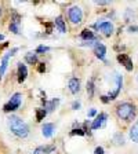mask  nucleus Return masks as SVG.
Instances as JSON below:
<instances>
[{
  "label": "nucleus",
  "mask_w": 138,
  "mask_h": 154,
  "mask_svg": "<svg viewBox=\"0 0 138 154\" xmlns=\"http://www.w3.org/2000/svg\"><path fill=\"white\" fill-rule=\"evenodd\" d=\"M117 61H119V63H122L123 66L126 67V70L127 72H131L133 69H134V65H133V61L131 58L129 57L127 54H117Z\"/></svg>",
  "instance_id": "8"
},
{
  "label": "nucleus",
  "mask_w": 138,
  "mask_h": 154,
  "mask_svg": "<svg viewBox=\"0 0 138 154\" xmlns=\"http://www.w3.org/2000/svg\"><path fill=\"white\" fill-rule=\"evenodd\" d=\"M55 151L54 144H43V146H37L33 150V154H50Z\"/></svg>",
  "instance_id": "12"
},
{
  "label": "nucleus",
  "mask_w": 138,
  "mask_h": 154,
  "mask_svg": "<svg viewBox=\"0 0 138 154\" xmlns=\"http://www.w3.org/2000/svg\"><path fill=\"white\" fill-rule=\"evenodd\" d=\"M135 112H137L135 105H133V103H130V102H123V103H120V105H117V107H116V114H117V117L124 120V121H131V120L134 119Z\"/></svg>",
  "instance_id": "2"
},
{
  "label": "nucleus",
  "mask_w": 138,
  "mask_h": 154,
  "mask_svg": "<svg viewBox=\"0 0 138 154\" xmlns=\"http://www.w3.org/2000/svg\"><path fill=\"white\" fill-rule=\"evenodd\" d=\"M19 48L18 47H14L11 48L10 51H7L6 54L3 55V58H2V61H0V80H2V77L4 76V73H6L7 67H8V62H10V58L13 57L14 54H15L17 51H18Z\"/></svg>",
  "instance_id": "5"
},
{
  "label": "nucleus",
  "mask_w": 138,
  "mask_h": 154,
  "mask_svg": "<svg viewBox=\"0 0 138 154\" xmlns=\"http://www.w3.org/2000/svg\"><path fill=\"white\" fill-rule=\"evenodd\" d=\"M68 18L72 23H80L83 21V11L80 7L73 6L68 10Z\"/></svg>",
  "instance_id": "6"
},
{
  "label": "nucleus",
  "mask_w": 138,
  "mask_h": 154,
  "mask_svg": "<svg viewBox=\"0 0 138 154\" xmlns=\"http://www.w3.org/2000/svg\"><path fill=\"white\" fill-rule=\"evenodd\" d=\"M50 51V47L48 45H44V44H40L37 48H36V54H43V52H48Z\"/></svg>",
  "instance_id": "23"
},
{
  "label": "nucleus",
  "mask_w": 138,
  "mask_h": 154,
  "mask_svg": "<svg viewBox=\"0 0 138 154\" xmlns=\"http://www.w3.org/2000/svg\"><path fill=\"white\" fill-rule=\"evenodd\" d=\"M68 87H69V91H71L73 95H76L79 91H80V80L76 79V77H72L69 83H68Z\"/></svg>",
  "instance_id": "15"
},
{
  "label": "nucleus",
  "mask_w": 138,
  "mask_h": 154,
  "mask_svg": "<svg viewBox=\"0 0 138 154\" xmlns=\"http://www.w3.org/2000/svg\"><path fill=\"white\" fill-rule=\"evenodd\" d=\"M130 139L135 143H138V120L133 124V127L130 128Z\"/></svg>",
  "instance_id": "18"
},
{
  "label": "nucleus",
  "mask_w": 138,
  "mask_h": 154,
  "mask_svg": "<svg viewBox=\"0 0 138 154\" xmlns=\"http://www.w3.org/2000/svg\"><path fill=\"white\" fill-rule=\"evenodd\" d=\"M0 40H4V36L3 35H0Z\"/></svg>",
  "instance_id": "33"
},
{
  "label": "nucleus",
  "mask_w": 138,
  "mask_h": 154,
  "mask_svg": "<svg viewBox=\"0 0 138 154\" xmlns=\"http://www.w3.org/2000/svg\"><path fill=\"white\" fill-rule=\"evenodd\" d=\"M98 43H101L100 40H93V42H84V43H82V45H83V47H95Z\"/></svg>",
  "instance_id": "25"
},
{
  "label": "nucleus",
  "mask_w": 138,
  "mask_h": 154,
  "mask_svg": "<svg viewBox=\"0 0 138 154\" xmlns=\"http://www.w3.org/2000/svg\"><path fill=\"white\" fill-rule=\"evenodd\" d=\"M122 87H123V77L120 76V74L115 73V90H113L112 92H109L108 98H109L111 100L116 99L117 95H119V92H120V90H122Z\"/></svg>",
  "instance_id": "7"
},
{
  "label": "nucleus",
  "mask_w": 138,
  "mask_h": 154,
  "mask_svg": "<svg viewBox=\"0 0 138 154\" xmlns=\"http://www.w3.org/2000/svg\"><path fill=\"white\" fill-rule=\"evenodd\" d=\"M94 154H105V151H104V147H102V146H97L95 150H94Z\"/></svg>",
  "instance_id": "29"
},
{
  "label": "nucleus",
  "mask_w": 138,
  "mask_h": 154,
  "mask_svg": "<svg viewBox=\"0 0 138 154\" xmlns=\"http://www.w3.org/2000/svg\"><path fill=\"white\" fill-rule=\"evenodd\" d=\"M87 117H97V109L91 107V109L87 112Z\"/></svg>",
  "instance_id": "27"
},
{
  "label": "nucleus",
  "mask_w": 138,
  "mask_h": 154,
  "mask_svg": "<svg viewBox=\"0 0 138 154\" xmlns=\"http://www.w3.org/2000/svg\"><path fill=\"white\" fill-rule=\"evenodd\" d=\"M101 100H102L104 103H109L111 102V99L108 98V95H102V96H101Z\"/></svg>",
  "instance_id": "32"
},
{
  "label": "nucleus",
  "mask_w": 138,
  "mask_h": 154,
  "mask_svg": "<svg viewBox=\"0 0 138 154\" xmlns=\"http://www.w3.org/2000/svg\"><path fill=\"white\" fill-rule=\"evenodd\" d=\"M113 140H115L116 144H124V138H123L122 134H115V136H113Z\"/></svg>",
  "instance_id": "24"
},
{
  "label": "nucleus",
  "mask_w": 138,
  "mask_h": 154,
  "mask_svg": "<svg viewBox=\"0 0 138 154\" xmlns=\"http://www.w3.org/2000/svg\"><path fill=\"white\" fill-rule=\"evenodd\" d=\"M71 135L73 136V135H79V136H83V135H86V132L83 131V129H73V131L71 132Z\"/></svg>",
  "instance_id": "26"
},
{
  "label": "nucleus",
  "mask_w": 138,
  "mask_h": 154,
  "mask_svg": "<svg viewBox=\"0 0 138 154\" xmlns=\"http://www.w3.org/2000/svg\"><path fill=\"white\" fill-rule=\"evenodd\" d=\"M22 103V95L19 92H15L11 98L8 99V102L3 106V112L4 113H11V112H15L17 109H19V106Z\"/></svg>",
  "instance_id": "3"
},
{
  "label": "nucleus",
  "mask_w": 138,
  "mask_h": 154,
  "mask_svg": "<svg viewBox=\"0 0 138 154\" xmlns=\"http://www.w3.org/2000/svg\"><path fill=\"white\" fill-rule=\"evenodd\" d=\"M28 77V67L22 62H18V83L22 84Z\"/></svg>",
  "instance_id": "14"
},
{
  "label": "nucleus",
  "mask_w": 138,
  "mask_h": 154,
  "mask_svg": "<svg viewBox=\"0 0 138 154\" xmlns=\"http://www.w3.org/2000/svg\"><path fill=\"white\" fill-rule=\"evenodd\" d=\"M10 30L14 33V35H21V30H19V25L14 22H10Z\"/></svg>",
  "instance_id": "22"
},
{
  "label": "nucleus",
  "mask_w": 138,
  "mask_h": 154,
  "mask_svg": "<svg viewBox=\"0 0 138 154\" xmlns=\"http://www.w3.org/2000/svg\"><path fill=\"white\" fill-rule=\"evenodd\" d=\"M54 25H55V28L58 29V32L59 33L66 32V25H65V21H64V18H62L61 15H58L57 18L54 19Z\"/></svg>",
  "instance_id": "17"
},
{
  "label": "nucleus",
  "mask_w": 138,
  "mask_h": 154,
  "mask_svg": "<svg viewBox=\"0 0 138 154\" xmlns=\"http://www.w3.org/2000/svg\"><path fill=\"white\" fill-rule=\"evenodd\" d=\"M37 72H39V73H44V72H46V65L44 63H39Z\"/></svg>",
  "instance_id": "30"
},
{
  "label": "nucleus",
  "mask_w": 138,
  "mask_h": 154,
  "mask_svg": "<svg viewBox=\"0 0 138 154\" xmlns=\"http://www.w3.org/2000/svg\"><path fill=\"white\" fill-rule=\"evenodd\" d=\"M0 17H2V8H0Z\"/></svg>",
  "instance_id": "34"
},
{
  "label": "nucleus",
  "mask_w": 138,
  "mask_h": 154,
  "mask_svg": "<svg viewBox=\"0 0 138 154\" xmlns=\"http://www.w3.org/2000/svg\"><path fill=\"white\" fill-rule=\"evenodd\" d=\"M87 94H88V98H93L94 96V90H95V87H94V79L87 81Z\"/></svg>",
  "instance_id": "20"
},
{
  "label": "nucleus",
  "mask_w": 138,
  "mask_h": 154,
  "mask_svg": "<svg viewBox=\"0 0 138 154\" xmlns=\"http://www.w3.org/2000/svg\"><path fill=\"white\" fill-rule=\"evenodd\" d=\"M94 54H95V57L100 59V61H104L105 62L106 59V47L102 44V43H98V44L94 47Z\"/></svg>",
  "instance_id": "11"
},
{
  "label": "nucleus",
  "mask_w": 138,
  "mask_h": 154,
  "mask_svg": "<svg viewBox=\"0 0 138 154\" xmlns=\"http://www.w3.org/2000/svg\"><path fill=\"white\" fill-rule=\"evenodd\" d=\"M80 106H82V103L79 102V100H75V102L72 103V110H79Z\"/></svg>",
  "instance_id": "28"
},
{
  "label": "nucleus",
  "mask_w": 138,
  "mask_h": 154,
  "mask_svg": "<svg viewBox=\"0 0 138 154\" xmlns=\"http://www.w3.org/2000/svg\"><path fill=\"white\" fill-rule=\"evenodd\" d=\"M106 120H108V114H106V113H100V114H97L95 120L91 122V127H90V128L93 129V131H94V129L101 128V127H104V125H105Z\"/></svg>",
  "instance_id": "9"
},
{
  "label": "nucleus",
  "mask_w": 138,
  "mask_h": 154,
  "mask_svg": "<svg viewBox=\"0 0 138 154\" xmlns=\"http://www.w3.org/2000/svg\"><path fill=\"white\" fill-rule=\"evenodd\" d=\"M129 32L130 33H138V26H135V25L129 26Z\"/></svg>",
  "instance_id": "31"
},
{
  "label": "nucleus",
  "mask_w": 138,
  "mask_h": 154,
  "mask_svg": "<svg viewBox=\"0 0 138 154\" xmlns=\"http://www.w3.org/2000/svg\"><path fill=\"white\" fill-rule=\"evenodd\" d=\"M94 28H95L98 32L102 33L104 36H106V37L112 36L113 30H115V28H113V23L109 22V21H104V19H101V21H98L97 23H94Z\"/></svg>",
  "instance_id": "4"
},
{
  "label": "nucleus",
  "mask_w": 138,
  "mask_h": 154,
  "mask_svg": "<svg viewBox=\"0 0 138 154\" xmlns=\"http://www.w3.org/2000/svg\"><path fill=\"white\" fill-rule=\"evenodd\" d=\"M25 62H28L29 65L37 63V54H36V52H28V54L25 55Z\"/></svg>",
  "instance_id": "19"
},
{
  "label": "nucleus",
  "mask_w": 138,
  "mask_h": 154,
  "mask_svg": "<svg viewBox=\"0 0 138 154\" xmlns=\"http://www.w3.org/2000/svg\"><path fill=\"white\" fill-rule=\"evenodd\" d=\"M47 116V112L44 109H36V121H42Z\"/></svg>",
  "instance_id": "21"
},
{
  "label": "nucleus",
  "mask_w": 138,
  "mask_h": 154,
  "mask_svg": "<svg viewBox=\"0 0 138 154\" xmlns=\"http://www.w3.org/2000/svg\"><path fill=\"white\" fill-rule=\"evenodd\" d=\"M55 132V125L53 122H46L42 127V135L44 138H51L53 134Z\"/></svg>",
  "instance_id": "13"
},
{
  "label": "nucleus",
  "mask_w": 138,
  "mask_h": 154,
  "mask_svg": "<svg viewBox=\"0 0 138 154\" xmlns=\"http://www.w3.org/2000/svg\"><path fill=\"white\" fill-rule=\"evenodd\" d=\"M42 100H43V105H44V110L47 113H53L58 107L59 102H61L59 98H54V99H51V100H47L46 98H43Z\"/></svg>",
  "instance_id": "10"
},
{
  "label": "nucleus",
  "mask_w": 138,
  "mask_h": 154,
  "mask_svg": "<svg viewBox=\"0 0 138 154\" xmlns=\"http://www.w3.org/2000/svg\"><path fill=\"white\" fill-rule=\"evenodd\" d=\"M80 38L84 40V42H93V40H98L97 36L94 35V32H91L90 29H84L80 33Z\"/></svg>",
  "instance_id": "16"
},
{
  "label": "nucleus",
  "mask_w": 138,
  "mask_h": 154,
  "mask_svg": "<svg viewBox=\"0 0 138 154\" xmlns=\"http://www.w3.org/2000/svg\"><path fill=\"white\" fill-rule=\"evenodd\" d=\"M7 124L10 127V131L18 138H26L29 135V127L18 116H10L7 119Z\"/></svg>",
  "instance_id": "1"
}]
</instances>
